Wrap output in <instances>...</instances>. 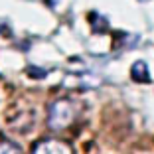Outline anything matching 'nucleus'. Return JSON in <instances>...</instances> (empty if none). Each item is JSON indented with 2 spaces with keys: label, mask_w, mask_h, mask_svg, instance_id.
<instances>
[{
  "label": "nucleus",
  "mask_w": 154,
  "mask_h": 154,
  "mask_svg": "<svg viewBox=\"0 0 154 154\" xmlns=\"http://www.w3.org/2000/svg\"><path fill=\"white\" fill-rule=\"evenodd\" d=\"M77 109L75 101L71 99H57L55 103H51L50 113H48V127L51 131H63L77 119Z\"/></svg>",
  "instance_id": "f257e3e1"
},
{
  "label": "nucleus",
  "mask_w": 154,
  "mask_h": 154,
  "mask_svg": "<svg viewBox=\"0 0 154 154\" xmlns=\"http://www.w3.org/2000/svg\"><path fill=\"white\" fill-rule=\"evenodd\" d=\"M32 154H73L69 142L57 140V138H44L34 146Z\"/></svg>",
  "instance_id": "f03ea898"
},
{
  "label": "nucleus",
  "mask_w": 154,
  "mask_h": 154,
  "mask_svg": "<svg viewBox=\"0 0 154 154\" xmlns=\"http://www.w3.org/2000/svg\"><path fill=\"white\" fill-rule=\"evenodd\" d=\"M132 79L136 81H148V67L144 61H136L132 65Z\"/></svg>",
  "instance_id": "7ed1b4c3"
},
{
  "label": "nucleus",
  "mask_w": 154,
  "mask_h": 154,
  "mask_svg": "<svg viewBox=\"0 0 154 154\" xmlns=\"http://www.w3.org/2000/svg\"><path fill=\"white\" fill-rule=\"evenodd\" d=\"M0 154H22V150L14 144V142L0 138Z\"/></svg>",
  "instance_id": "20e7f679"
}]
</instances>
